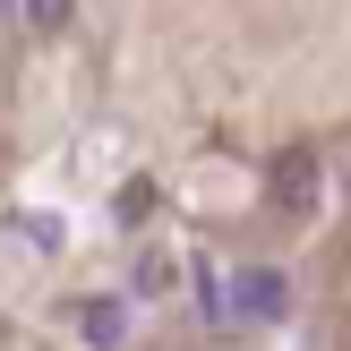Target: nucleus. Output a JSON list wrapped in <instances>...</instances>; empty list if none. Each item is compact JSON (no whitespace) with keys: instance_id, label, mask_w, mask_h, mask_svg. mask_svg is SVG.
Wrapping results in <instances>:
<instances>
[{"instance_id":"nucleus-1","label":"nucleus","mask_w":351,"mask_h":351,"mask_svg":"<svg viewBox=\"0 0 351 351\" xmlns=\"http://www.w3.org/2000/svg\"><path fill=\"white\" fill-rule=\"evenodd\" d=\"M274 206H283V215H308V206H317V154L308 146L274 154Z\"/></svg>"},{"instance_id":"nucleus-7","label":"nucleus","mask_w":351,"mask_h":351,"mask_svg":"<svg viewBox=\"0 0 351 351\" xmlns=\"http://www.w3.org/2000/svg\"><path fill=\"white\" fill-rule=\"evenodd\" d=\"M9 9H17V0H0V26H9Z\"/></svg>"},{"instance_id":"nucleus-2","label":"nucleus","mask_w":351,"mask_h":351,"mask_svg":"<svg viewBox=\"0 0 351 351\" xmlns=\"http://www.w3.org/2000/svg\"><path fill=\"white\" fill-rule=\"evenodd\" d=\"M232 308H240V317H283V308H291V291H283V274H274V266H240Z\"/></svg>"},{"instance_id":"nucleus-5","label":"nucleus","mask_w":351,"mask_h":351,"mask_svg":"<svg viewBox=\"0 0 351 351\" xmlns=\"http://www.w3.org/2000/svg\"><path fill=\"white\" fill-rule=\"evenodd\" d=\"M137 291H171V257H137Z\"/></svg>"},{"instance_id":"nucleus-6","label":"nucleus","mask_w":351,"mask_h":351,"mask_svg":"<svg viewBox=\"0 0 351 351\" xmlns=\"http://www.w3.org/2000/svg\"><path fill=\"white\" fill-rule=\"evenodd\" d=\"M69 9H77V0H26V17H34V26H69Z\"/></svg>"},{"instance_id":"nucleus-3","label":"nucleus","mask_w":351,"mask_h":351,"mask_svg":"<svg viewBox=\"0 0 351 351\" xmlns=\"http://www.w3.org/2000/svg\"><path fill=\"white\" fill-rule=\"evenodd\" d=\"M77 335L95 351H120V343H129V308H120V300H86L77 308Z\"/></svg>"},{"instance_id":"nucleus-4","label":"nucleus","mask_w":351,"mask_h":351,"mask_svg":"<svg viewBox=\"0 0 351 351\" xmlns=\"http://www.w3.org/2000/svg\"><path fill=\"white\" fill-rule=\"evenodd\" d=\"M154 215V180H129L120 189V223H146Z\"/></svg>"}]
</instances>
